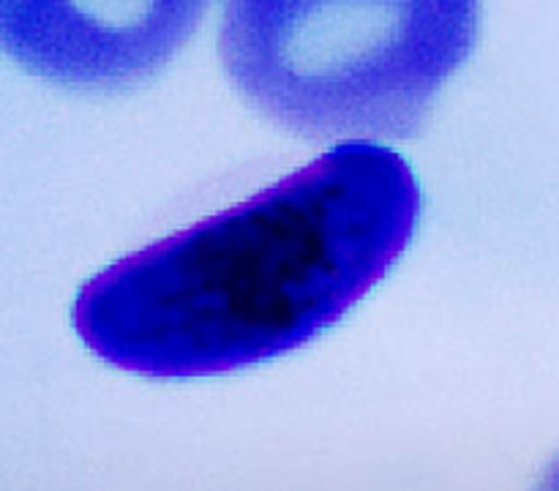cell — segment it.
I'll return each instance as SVG.
<instances>
[{
  "label": "cell",
  "mask_w": 559,
  "mask_h": 491,
  "mask_svg": "<svg viewBox=\"0 0 559 491\" xmlns=\"http://www.w3.org/2000/svg\"><path fill=\"white\" fill-rule=\"evenodd\" d=\"M420 205L399 153L342 142L251 200L109 265L76 295L74 327L107 363L158 380L278 358L385 278Z\"/></svg>",
  "instance_id": "6da1fadb"
},
{
  "label": "cell",
  "mask_w": 559,
  "mask_h": 491,
  "mask_svg": "<svg viewBox=\"0 0 559 491\" xmlns=\"http://www.w3.org/2000/svg\"><path fill=\"white\" fill-rule=\"evenodd\" d=\"M480 0H224L246 101L306 140H404L473 55Z\"/></svg>",
  "instance_id": "7a4b0ae2"
},
{
  "label": "cell",
  "mask_w": 559,
  "mask_h": 491,
  "mask_svg": "<svg viewBox=\"0 0 559 491\" xmlns=\"http://www.w3.org/2000/svg\"><path fill=\"white\" fill-rule=\"evenodd\" d=\"M211 0H0V52L71 91H126L194 36Z\"/></svg>",
  "instance_id": "3957f363"
},
{
  "label": "cell",
  "mask_w": 559,
  "mask_h": 491,
  "mask_svg": "<svg viewBox=\"0 0 559 491\" xmlns=\"http://www.w3.org/2000/svg\"><path fill=\"white\" fill-rule=\"evenodd\" d=\"M535 491H559V456L549 464V469H546L544 478L538 480Z\"/></svg>",
  "instance_id": "277c9868"
}]
</instances>
